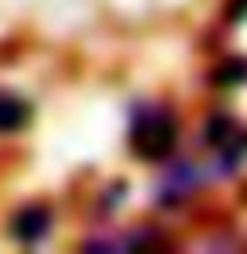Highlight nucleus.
<instances>
[{"instance_id": "obj_6", "label": "nucleus", "mask_w": 247, "mask_h": 254, "mask_svg": "<svg viewBox=\"0 0 247 254\" xmlns=\"http://www.w3.org/2000/svg\"><path fill=\"white\" fill-rule=\"evenodd\" d=\"M233 138H237V124H233L229 117H215L211 127L204 131V142H211V145H229Z\"/></svg>"}, {"instance_id": "obj_3", "label": "nucleus", "mask_w": 247, "mask_h": 254, "mask_svg": "<svg viewBox=\"0 0 247 254\" xmlns=\"http://www.w3.org/2000/svg\"><path fill=\"white\" fill-rule=\"evenodd\" d=\"M160 200L164 203H174V200H182L185 192H193L196 186H200V178H196V171L189 167V164H174V171H167L164 175V182H160Z\"/></svg>"}, {"instance_id": "obj_2", "label": "nucleus", "mask_w": 247, "mask_h": 254, "mask_svg": "<svg viewBox=\"0 0 247 254\" xmlns=\"http://www.w3.org/2000/svg\"><path fill=\"white\" fill-rule=\"evenodd\" d=\"M48 229H51V214L44 211V207H26V211H18L11 218V233H15V240H22V244L44 240Z\"/></svg>"}, {"instance_id": "obj_1", "label": "nucleus", "mask_w": 247, "mask_h": 254, "mask_svg": "<svg viewBox=\"0 0 247 254\" xmlns=\"http://www.w3.org/2000/svg\"><path fill=\"white\" fill-rule=\"evenodd\" d=\"M178 142V127L174 117L160 106H146L138 109V117L131 124V149L142 160H164Z\"/></svg>"}, {"instance_id": "obj_4", "label": "nucleus", "mask_w": 247, "mask_h": 254, "mask_svg": "<svg viewBox=\"0 0 247 254\" xmlns=\"http://www.w3.org/2000/svg\"><path fill=\"white\" fill-rule=\"evenodd\" d=\"M29 120V106L15 95H0V131H18Z\"/></svg>"}, {"instance_id": "obj_7", "label": "nucleus", "mask_w": 247, "mask_h": 254, "mask_svg": "<svg viewBox=\"0 0 247 254\" xmlns=\"http://www.w3.org/2000/svg\"><path fill=\"white\" fill-rule=\"evenodd\" d=\"M226 15H229L233 22L247 18V0H229V4H226Z\"/></svg>"}, {"instance_id": "obj_5", "label": "nucleus", "mask_w": 247, "mask_h": 254, "mask_svg": "<svg viewBox=\"0 0 247 254\" xmlns=\"http://www.w3.org/2000/svg\"><path fill=\"white\" fill-rule=\"evenodd\" d=\"M211 80L215 84H222V87H233V84H244L247 80V59H229V62H222L215 73H211Z\"/></svg>"}]
</instances>
